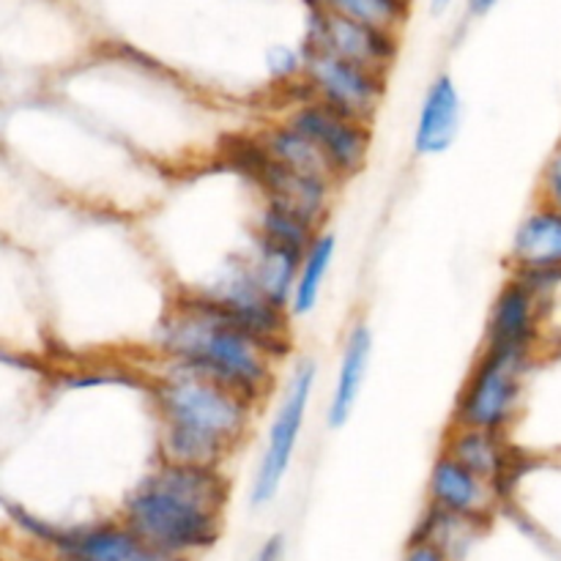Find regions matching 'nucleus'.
<instances>
[{"mask_svg":"<svg viewBox=\"0 0 561 561\" xmlns=\"http://www.w3.org/2000/svg\"><path fill=\"white\" fill-rule=\"evenodd\" d=\"M157 345L168 362L192 367L255 405L274 387L279 351L247 332L208 296H181L159 323Z\"/></svg>","mask_w":561,"mask_h":561,"instance_id":"nucleus-1","label":"nucleus"},{"mask_svg":"<svg viewBox=\"0 0 561 561\" xmlns=\"http://www.w3.org/2000/svg\"><path fill=\"white\" fill-rule=\"evenodd\" d=\"M159 453L170 463L219 466L250 433L255 403L225 383L168 362L153 383Z\"/></svg>","mask_w":561,"mask_h":561,"instance_id":"nucleus-2","label":"nucleus"},{"mask_svg":"<svg viewBox=\"0 0 561 561\" xmlns=\"http://www.w3.org/2000/svg\"><path fill=\"white\" fill-rule=\"evenodd\" d=\"M228 482L219 466L162 460L124 502V524L168 553L206 551L219 537Z\"/></svg>","mask_w":561,"mask_h":561,"instance_id":"nucleus-3","label":"nucleus"},{"mask_svg":"<svg viewBox=\"0 0 561 561\" xmlns=\"http://www.w3.org/2000/svg\"><path fill=\"white\" fill-rule=\"evenodd\" d=\"M529 362L531 354L482 348L458 394L453 425L507 433L520 411Z\"/></svg>","mask_w":561,"mask_h":561,"instance_id":"nucleus-4","label":"nucleus"},{"mask_svg":"<svg viewBox=\"0 0 561 561\" xmlns=\"http://www.w3.org/2000/svg\"><path fill=\"white\" fill-rule=\"evenodd\" d=\"M316 362L305 359L296 367L294 376H290L283 400H279L277 411H274L272 425H268L266 447H263L255 477H252V504L255 507H263V504L277 499L279 488H283L285 477H288L290 466H294L296 447L301 442V431H305L312 394H316Z\"/></svg>","mask_w":561,"mask_h":561,"instance_id":"nucleus-5","label":"nucleus"},{"mask_svg":"<svg viewBox=\"0 0 561 561\" xmlns=\"http://www.w3.org/2000/svg\"><path fill=\"white\" fill-rule=\"evenodd\" d=\"M305 88L307 96L370 124L387 93V75L329 49L307 47Z\"/></svg>","mask_w":561,"mask_h":561,"instance_id":"nucleus-6","label":"nucleus"},{"mask_svg":"<svg viewBox=\"0 0 561 561\" xmlns=\"http://www.w3.org/2000/svg\"><path fill=\"white\" fill-rule=\"evenodd\" d=\"M285 124L299 129L332 168L334 179L345 181L359 173L370 153V124L329 107L321 99L305 96L290 107Z\"/></svg>","mask_w":561,"mask_h":561,"instance_id":"nucleus-7","label":"nucleus"},{"mask_svg":"<svg viewBox=\"0 0 561 561\" xmlns=\"http://www.w3.org/2000/svg\"><path fill=\"white\" fill-rule=\"evenodd\" d=\"M47 546H53L64 561H190L181 553L148 546L126 524L53 529Z\"/></svg>","mask_w":561,"mask_h":561,"instance_id":"nucleus-8","label":"nucleus"},{"mask_svg":"<svg viewBox=\"0 0 561 561\" xmlns=\"http://www.w3.org/2000/svg\"><path fill=\"white\" fill-rule=\"evenodd\" d=\"M540 327L542 301L537 299L529 285H524L513 274V279L502 285V290L493 299L491 312H488L482 348L531 354L537 340H540Z\"/></svg>","mask_w":561,"mask_h":561,"instance_id":"nucleus-9","label":"nucleus"},{"mask_svg":"<svg viewBox=\"0 0 561 561\" xmlns=\"http://www.w3.org/2000/svg\"><path fill=\"white\" fill-rule=\"evenodd\" d=\"M310 47L329 49V53H337L343 58L356 60V64L383 71V75H387L389 66L394 64V55H398L394 33L359 25V22L345 20V16L332 14L327 9L312 16Z\"/></svg>","mask_w":561,"mask_h":561,"instance_id":"nucleus-10","label":"nucleus"},{"mask_svg":"<svg viewBox=\"0 0 561 561\" xmlns=\"http://www.w3.org/2000/svg\"><path fill=\"white\" fill-rule=\"evenodd\" d=\"M463 124V99L449 75H438L422 96L414 126V151L420 157H438L458 140Z\"/></svg>","mask_w":561,"mask_h":561,"instance_id":"nucleus-11","label":"nucleus"},{"mask_svg":"<svg viewBox=\"0 0 561 561\" xmlns=\"http://www.w3.org/2000/svg\"><path fill=\"white\" fill-rule=\"evenodd\" d=\"M427 493H431L433 507L447 510V513L463 515V518H480L493 507L496 499V488L455 460L453 455L442 453L431 469V482H427Z\"/></svg>","mask_w":561,"mask_h":561,"instance_id":"nucleus-12","label":"nucleus"},{"mask_svg":"<svg viewBox=\"0 0 561 561\" xmlns=\"http://www.w3.org/2000/svg\"><path fill=\"white\" fill-rule=\"evenodd\" d=\"M373 362V332L365 323H356L348 334H345L343 351H340L337 376H334L332 394H329L327 405V422L332 427H343L354 414L356 403L365 389L367 373H370Z\"/></svg>","mask_w":561,"mask_h":561,"instance_id":"nucleus-13","label":"nucleus"},{"mask_svg":"<svg viewBox=\"0 0 561 561\" xmlns=\"http://www.w3.org/2000/svg\"><path fill=\"white\" fill-rule=\"evenodd\" d=\"M515 268H561V211L540 206L513 236Z\"/></svg>","mask_w":561,"mask_h":561,"instance_id":"nucleus-14","label":"nucleus"},{"mask_svg":"<svg viewBox=\"0 0 561 561\" xmlns=\"http://www.w3.org/2000/svg\"><path fill=\"white\" fill-rule=\"evenodd\" d=\"M444 453L453 455L455 460L469 466L471 471L485 477V480L493 482V485H496L499 477L507 471V463H510V449H507V438H504V433L480 431V427L453 425Z\"/></svg>","mask_w":561,"mask_h":561,"instance_id":"nucleus-15","label":"nucleus"},{"mask_svg":"<svg viewBox=\"0 0 561 561\" xmlns=\"http://www.w3.org/2000/svg\"><path fill=\"white\" fill-rule=\"evenodd\" d=\"M305 252L290 250V247L268 244L255 236V252H252V274H255L257 285L263 294L279 307L290 310V296H294L296 277H299V266Z\"/></svg>","mask_w":561,"mask_h":561,"instance_id":"nucleus-16","label":"nucleus"},{"mask_svg":"<svg viewBox=\"0 0 561 561\" xmlns=\"http://www.w3.org/2000/svg\"><path fill=\"white\" fill-rule=\"evenodd\" d=\"M337 255V239L332 233H318L301 257L299 277H296L294 296H290V316H310L318 307L329 272Z\"/></svg>","mask_w":561,"mask_h":561,"instance_id":"nucleus-17","label":"nucleus"},{"mask_svg":"<svg viewBox=\"0 0 561 561\" xmlns=\"http://www.w3.org/2000/svg\"><path fill=\"white\" fill-rule=\"evenodd\" d=\"M327 11L376 31L398 33L409 14V3L405 0H327Z\"/></svg>","mask_w":561,"mask_h":561,"instance_id":"nucleus-18","label":"nucleus"},{"mask_svg":"<svg viewBox=\"0 0 561 561\" xmlns=\"http://www.w3.org/2000/svg\"><path fill=\"white\" fill-rule=\"evenodd\" d=\"M540 201L542 206L561 211V146L553 151V157L546 162V170H542Z\"/></svg>","mask_w":561,"mask_h":561,"instance_id":"nucleus-19","label":"nucleus"},{"mask_svg":"<svg viewBox=\"0 0 561 561\" xmlns=\"http://www.w3.org/2000/svg\"><path fill=\"white\" fill-rule=\"evenodd\" d=\"M403 561H447V553H444V548L433 546V542L416 540Z\"/></svg>","mask_w":561,"mask_h":561,"instance_id":"nucleus-20","label":"nucleus"},{"mask_svg":"<svg viewBox=\"0 0 561 561\" xmlns=\"http://www.w3.org/2000/svg\"><path fill=\"white\" fill-rule=\"evenodd\" d=\"M255 561H283V537H272L268 542H263Z\"/></svg>","mask_w":561,"mask_h":561,"instance_id":"nucleus-21","label":"nucleus"},{"mask_svg":"<svg viewBox=\"0 0 561 561\" xmlns=\"http://www.w3.org/2000/svg\"><path fill=\"white\" fill-rule=\"evenodd\" d=\"M493 3H496V0H469V9H471V14L480 16V14H485Z\"/></svg>","mask_w":561,"mask_h":561,"instance_id":"nucleus-22","label":"nucleus"},{"mask_svg":"<svg viewBox=\"0 0 561 561\" xmlns=\"http://www.w3.org/2000/svg\"><path fill=\"white\" fill-rule=\"evenodd\" d=\"M449 3H453V0H433V9H436V11H444V9H447Z\"/></svg>","mask_w":561,"mask_h":561,"instance_id":"nucleus-23","label":"nucleus"}]
</instances>
